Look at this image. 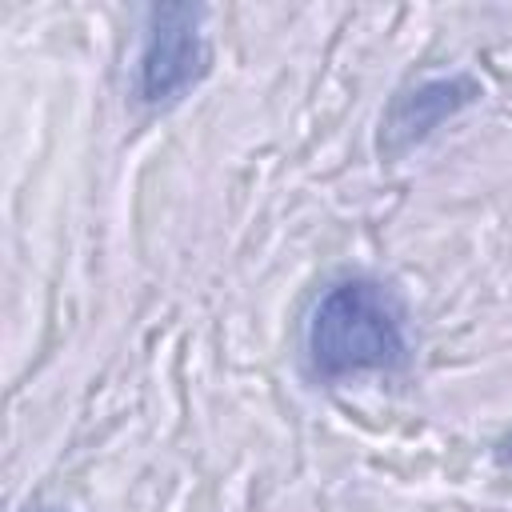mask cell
Instances as JSON below:
<instances>
[{"instance_id":"obj_2","label":"cell","mask_w":512,"mask_h":512,"mask_svg":"<svg viewBox=\"0 0 512 512\" xmlns=\"http://www.w3.org/2000/svg\"><path fill=\"white\" fill-rule=\"evenodd\" d=\"M208 72L204 8L160 4L144 20V44L136 56V96L144 104H168L184 96Z\"/></svg>"},{"instance_id":"obj_1","label":"cell","mask_w":512,"mask_h":512,"mask_svg":"<svg viewBox=\"0 0 512 512\" xmlns=\"http://www.w3.org/2000/svg\"><path fill=\"white\" fill-rule=\"evenodd\" d=\"M408 348L404 304L372 276H344L324 288L304 328V356L320 380L396 372L404 368Z\"/></svg>"},{"instance_id":"obj_3","label":"cell","mask_w":512,"mask_h":512,"mask_svg":"<svg viewBox=\"0 0 512 512\" xmlns=\"http://www.w3.org/2000/svg\"><path fill=\"white\" fill-rule=\"evenodd\" d=\"M476 100H480V84L464 72L420 80L416 88H408L392 100V108L384 116L380 148L384 152H404V148L428 140L444 120H452L456 112H464Z\"/></svg>"}]
</instances>
